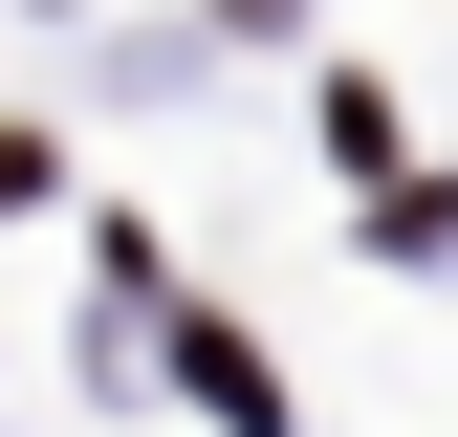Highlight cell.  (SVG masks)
Masks as SVG:
<instances>
[{
  "instance_id": "1",
  "label": "cell",
  "mask_w": 458,
  "mask_h": 437,
  "mask_svg": "<svg viewBox=\"0 0 458 437\" xmlns=\"http://www.w3.org/2000/svg\"><path fill=\"white\" fill-rule=\"evenodd\" d=\"M22 197H44V132H0V218H22Z\"/></svg>"
}]
</instances>
